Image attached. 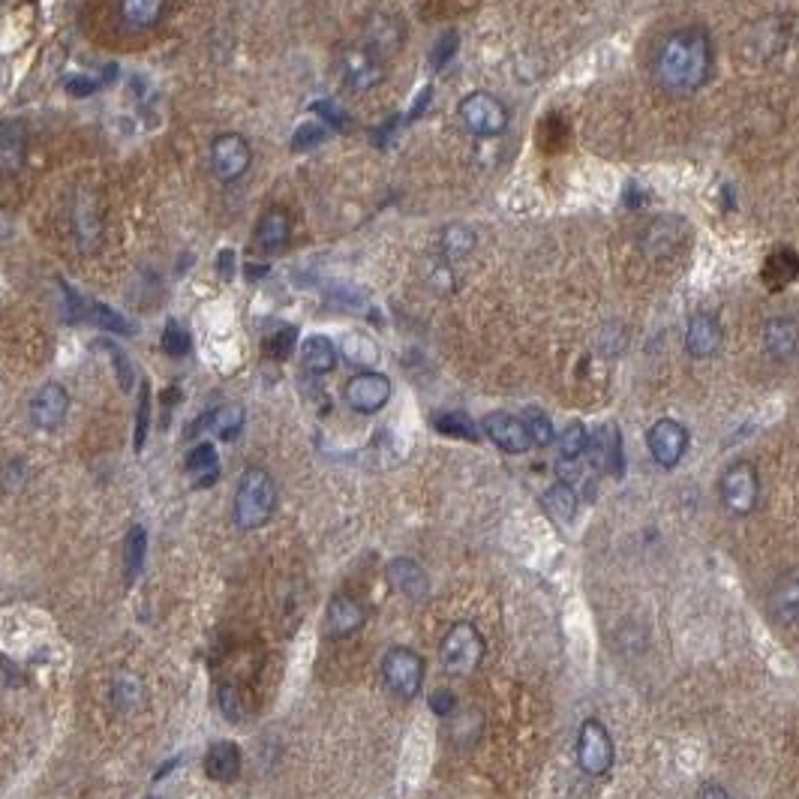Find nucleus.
<instances>
[{
  "label": "nucleus",
  "mask_w": 799,
  "mask_h": 799,
  "mask_svg": "<svg viewBox=\"0 0 799 799\" xmlns=\"http://www.w3.org/2000/svg\"><path fill=\"white\" fill-rule=\"evenodd\" d=\"M709 70H713V43L701 28H682L661 43L655 73L664 91L694 94L706 85Z\"/></svg>",
  "instance_id": "1"
},
{
  "label": "nucleus",
  "mask_w": 799,
  "mask_h": 799,
  "mask_svg": "<svg viewBox=\"0 0 799 799\" xmlns=\"http://www.w3.org/2000/svg\"><path fill=\"white\" fill-rule=\"evenodd\" d=\"M277 508V484L265 470H246L235 493V523L241 529H259Z\"/></svg>",
  "instance_id": "2"
},
{
  "label": "nucleus",
  "mask_w": 799,
  "mask_h": 799,
  "mask_svg": "<svg viewBox=\"0 0 799 799\" xmlns=\"http://www.w3.org/2000/svg\"><path fill=\"white\" fill-rule=\"evenodd\" d=\"M70 229H73V241L78 253L94 256L103 246L106 235V220H103V204L94 190H75L70 199Z\"/></svg>",
  "instance_id": "3"
},
{
  "label": "nucleus",
  "mask_w": 799,
  "mask_h": 799,
  "mask_svg": "<svg viewBox=\"0 0 799 799\" xmlns=\"http://www.w3.org/2000/svg\"><path fill=\"white\" fill-rule=\"evenodd\" d=\"M460 124L470 129L472 136L479 139H496L508 129V106L502 103L500 96L487 94V91H475L470 94L458 108Z\"/></svg>",
  "instance_id": "4"
},
{
  "label": "nucleus",
  "mask_w": 799,
  "mask_h": 799,
  "mask_svg": "<svg viewBox=\"0 0 799 799\" xmlns=\"http://www.w3.org/2000/svg\"><path fill=\"white\" fill-rule=\"evenodd\" d=\"M439 655H442V664H445L448 673L470 676V673L479 671L481 659H484V640H481L475 625L458 622V625H451V631L442 638Z\"/></svg>",
  "instance_id": "5"
},
{
  "label": "nucleus",
  "mask_w": 799,
  "mask_h": 799,
  "mask_svg": "<svg viewBox=\"0 0 799 799\" xmlns=\"http://www.w3.org/2000/svg\"><path fill=\"white\" fill-rule=\"evenodd\" d=\"M382 680L388 692L397 694L400 701H412L424 685V661L416 650L395 646L382 661Z\"/></svg>",
  "instance_id": "6"
},
{
  "label": "nucleus",
  "mask_w": 799,
  "mask_h": 799,
  "mask_svg": "<svg viewBox=\"0 0 799 799\" xmlns=\"http://www.w3.org/2000/svg\"><path fill=\"white\" fill-rule=\"evenodd\" d=\"M577 764L587 776L598 778L608 776L610 767H613V739H610L608 727L589 718L580 725V734H577Z\"/></svg>",
  "instance_id": "7"
},
{
  "label": "nucleus",
  "mask_w": 799,
  "mask_h": 799,
  "mask_svg": "<svg viewBox=\"0 0 799 799\" xmlns=\"http://www.w3.org/2000/svg\"><path fill=\"white\" fill-rule=\"evenodd\" d=\"M253 166V148L244 136L223 133L211 141V169L223 183H235Z\"/></svg>",
  "instance_id": "8"
},
{
  "label": "nucleus",
  "mask_w": 799,
  "mask_h": 799,
  "mask_svg": "<svg viewBox=\"0 0 799 799\" xmlns=\"http://www.w3.org/2000/svg\"><path fill=\"white\" fill-rule=\"evenodd\" d=\"M757 493H760V481H757V470L748 460H739L722 479V502L725 508L736 517H746L755 512Z\"/></svg>",
  "instance_id": "9"
},
{
  "label": "nucleus",
  "mask_w": 799,
  "mask_h": 799,
  "mask_svg": "<svg viewBox=\"0 0 799 799\" xmlns=\"http://www.w3.org/2000/svg\"><path fill=\"white\" fill-rule=\"evenodd\" d=\"M391 379L385 374H376V370H361V374H355L349 382H346V403L353 406L355 412H361V416H376V412H382L388 400H391Z\"/></svg>",
  "instance_id": "10"
},
{
  "label": "nucleus",
  "mask_w": 799,
  "mask_h": 799,
  "mask_svg": "<svg viewBox=\"0 0 799 799\" xmlns=\"http://www.w3.org/2000/svg\"><path fill=\"white\" fill-rule=\"evenodd\" d=\"M646 448H650L652 460L664 466V470H673L682 458H685V448H688V430L673 421V418H661L650 427L646 433Z\"/></svg>",
  "instance_id": "11"
},
{
  "label": "nucleus",
  "mask_w": 799,
  "mask_h": 799,
  "mask_svg": "<svg viewBox=\"0 0 799 799\" xmlns=\"http://www.w3.org/2000/svg\"><path fill=\"white\" fill-rule=\"evenodd\" d=\"M66 412H70V395H66L64 385L57 382H45L43 388L31 397V406H28L31 424L36 427V430H45V433H52V430L64 424Z\"/></svg>",
  "instance_id": "12"
},
{
  "label": "nucleus",
  "mask_w": 799,
  "mask_h": 799,
  "mask_svg": "<svg viewBox=\"0 0 799 799\" xmlns=\"http://www.w3.org/2000/svg\"><path fill=\"white\" fill-rule=\"evenodd\" d=\"M484 433L491 437L496 448H502L505 454H526L533 448V437L526 430V421L508 412H491V416L481 421Z\"/></svg>",
  "instance_id": "13"
},
{
  "label": "nucleus",
  "mask_w": 799,
  "mask_h": 799,
  "mask_svg": "<svg viewBox=\"0 0 799 799\" xmlns=\"http://www.w3.org/2000/svg\"><path fill=\"white\" fill-rule=\"evenodd\" d=\"M682 244V223L676 217H659L640 232V250L646 259L673 256Z\"/></svg>",
  "instance_id": "14"
},
{
  "label": "nucleus",
  "mask_w": 799,
  "mask_h": 799,
  "mask_svg": "<svg viewBox=\"0 0 799 799\" xmlns=\"http://www.w3.org/2000/svg\"><path fill=\"white\" fill-rule=\"evenodd\" d=\"M725 343V330L718 325L713 313H694L685 328V349L694 358H713Z\"/></svg>",
  "instance_id": "15"
},
{
  "label": "nucleus",
  "mask_w": 799,
  "mask_h": 799,
  "mask_svg": "<svg viewBox=\"0 0 799 799\" xmlns=\"http://www.w3.org/2000/svg\"><path fill=\"white\" fill-rule=\"evenodd\" d=\"M769 608H772V617L781 629H799V575L790 571V575L778 577V584L772 587V596H769Z\"/></svg>",
  "instance_id": "16"
},
{
  "label": "nucleus",
  "mask_w": 799,
  "mask_h": 799,
  "mask_svg": "<svg viewBox=\"0 0 799 799\" xmlns=\"http://www.w3.org/2000/svg\"><path fill=\"white\" fill-rule=\"evenodd\" d=\"M388 580L395 584L397 592H403L406 598H412V601H424L430 596V577L416 559H395V563L388 565Z\"/></svg>",
  "instance_id": "17"
},
{
  "label": "nucleus",
  "mask_w": 799,
  "mask_h": 799,
  "mask_svg": "<svg viewBox=\"0 0 799 799\" xmlns=\"http://www.w3.org/2000/svg\"><path fill=\"white\" fill-rule=\"evenodd\" d=\"M764 346L776 361H788L799 349V322L790 316H776L764 325Z\"/></svg>",
  "instance_id": "18"
},
{
  "label": "nucleus",
  "mask_w": 799,
  "mask_h": 799,
  "mask_svg": "<svg viewBox=\"0 0 799 799\" xmlns=\"http://www.w3.org/2000/svg\"><path fill=\"white\" fill-rule=\"evenodd\" d=\"M343 75H346V85L355 91H370L385 78L382 64L376 61L374 54L361 49V52H346L343 57Z\"/></svg>",
  "instance_id": "19"
},
{
  "label": "nucleus",
  "mask_w": 799,
  "mask_h": 799,
  "mask_svg": "<svg viewBox=\"0 0 799 799\" xmlns=\"http://www.w3.org/2000/svg\"><path fill=\"white\" fill-rule=\"evenodd\" d=\"M28 157V133L19 120L0 124V171L19 175Z\"/></svg>",
  "instance_id": "20"
},
{
  "label": "nucleus",
  "mask_w": 799,
  "mask_h": 799,
  "mask_svg": "<svg viewBox=\"0 0 799 799\" xmlns=\"http://www.w3.org/2000/svg\"><path fill=\"white\" fill-rule=\"evenodd\" d=\"M325 625H328L330 638H349L364 625V608L349 596L330 598Z\"/></svg>",
  "instance_id": "21"
},
{
  "label": "nucleus",
  "mask_w": 799,
  "mask_h": 799,
  "mask_svg": "<svg viewBox=\"0 0 799 799\" xmlns=\"http://www.w3.org/2000/svg\"><path fill=\"white\" fill-rule=\"evenodd\" d=\"M288 238H292V220H288V213L283 208H274V211H267L259 220L256 246L262 253H277V250L288 244Z\"/></svg>",
  "instance_id": "22"
},
{
  "label": "nucleus",
  "mask_w": 799,
  "mask_h": 799,
  "mask_svg": "<svg viewBox=\"0 0 799 799\" xmlns=\"http://www.w3.org/2000/svg\"><path fill=\"white\" fill-rule=\"evenodd\" d=\"M199 430H211L217 439L232 442V439H238V433L244 430V409L235 403L220 406V409L208 412L199 424L192 427V433H199Z\"/></svg>",
  "instance_id": "23"
},
{
  "label": "nucleus",
  "mask_w": 799,
  "mask_h": 799,
  "mask_svg": "<svg viewBox=\"0 0 799 799\" xmlns=\"http://www.w3.org/2000/svg\"><path fill=\"white\" fill-rule=\"evenodd\" d=\"M204 772L213 781H232L241 772V748L235 743H229V739L213 743L208 748V757H204Z\"/></svg>",
  "instance_id": "24"
},
{
  "label": "nucleus",
  "mask_w": 799,
  "mask_h": 799,
  "mask_svg": "<svg viewBox=\"0 0 799 799\" xmlns=\"http://www.w3.org/2000/svg\"><path fill=\"white\" fill-rule=\"evenodd\" d=\"M337 358H340V353H337V346H334L325 334H313V337H307L304 346H301V361H304V367H307L313 376L330 374V370L337 367Z\"/></svg>",
  "instance_id": "25"
},
{
  "label": "nucleus",
  "mask_w": 799,
  "mask_h": 799,
  "mask_svg": "<svg viewBox=\"0 0 799 799\" xmlns=\"http://www.w3.org/2000/svg\"><path fill=\"white\" fill-rule=\"evenodd\" d=\"M479 244V235L472 232L466 223H451L442 229V235H439V256L445 259V262H460V259H466L475 250Z\"/></svg>",
  "instance_id": "26"
},
{
  "label": "nucleus",
  "mask_w": 799,
  "mask_h": 799,
  "mask_svg": "<svg viewBox=\"0 0 799 799\" xmlns=\"http://www.w3.org/2000/svg\"><path fill=\"white\" fill-rule=\"evenodd\" d=\"M166 10V0H120V19L129 31H150L157 28Z\"/></svg>",
  "instance_id": "27"
},
{
  "label": "nucleus",
  "mask_w": 799,
  "mask_h": 799,
  "mask_svg": "<svg viewBox=\"0 0 799 799\" xmlns=\"http://www.w3.org/2000/svg\"><path fill=\"white\" fill-rule=\"evenodd\" d=\"M187 472L196 487H211L217 475H220V458H217V448L211 442H202L190 451L187 458Z\"/></svg>",
  "instance_id": "28"
},
{
  "label": "nucleus",
  "mask_w": 799,
  "mask_h": 799,
  "mask_svg": "<svg viewBox=\"0 0 799 799\" xmlns=\"http://www.w3.org/2000/svg\"><path fill=\"white\" fill-rule=\"evenodd\" d=\"M340 355L355 367H364L370 370L379 364V343L370 337V334H361V330H349L340 343Z\"/></svg>",
  "instance_id": "29"
},
{
  "label": "nucleus",
  "mask_w": 799,
  "mask_h": 799,
  "mask_svg": "<svg viewBox=\"0 0 799 799\" xmlns=\"http://www.w3.org/2000/svg\"><path fill=\"white\" fill-rule=\"evenodd\" d=\"M799 274V256L793 250H776L772 256L767 259L764 265V280L769 283V288H785L788 283H793Z\"/></svg>",
  "instance_id": "30"
},
{
  "label": "nucleus",
  "mask_w": 799,
  "mask_h": 799,
  "mask_svg": "<svg viewBox=\"0 0 799 799\" xmlns=\"http://www.w3.org/2000/svg\"><path fill=\"white\" fill-rule=\"evenodd\" d=\"M542 505H544V512L550 514L554 521L568 523L577 512V493L571 491L568 484H563V481H559V484H554L550 491L544 493Z\"/></svg>",
  "instance_id": "31"
},
{
  "label": "nucleus",
  "mask_w": 799,
  "mask_h": 799,
  "mask_svg": "<svg viewBox=\"0 0 799 799\" xmlns=\"http://www.w3.org/2000/svg\"><path fill=\"white\" fill-rule=\"evenodd\" d=\"M145 554H148V533L141 526H133L127 542H124V575H127V584H133L141 575Z\"/></svg>",
  "instance_id": "32"
},
{
  "label": "nucleus",
  "mask_w": 799,
  "mask_h": 799,
  "mask_svg": "<svg viewBox=\"0 0 799 799\" xmlns=\"http://www.w3.org/2000/svg\"><path fill=\"white\" fill-rule=\"evenodd\" d=\"M112 697H115V706L118 709H136L141 704V682L139 676H133V673H118L115 676V685H112Z\"/></svg>",
  "instance_id": "33"
},
{
  "label": "nucleus",
  "mask_w": 799,
  "mask_h": 799,
  "mask_svg": "<svg viewBox=\"0 0 799 799\" xmlns=\"http://www.w3.org/2000/svg\"><path fill=\"white\" fill-rule=\"evenodd\" d=\"M87 319L94 322L96 328L108 330V334H133V325L120 316L118 309L106 307V304H99V301H94V304L87 307Z\"/></svg>",
  "instance_id": "34"
},
{
  "label": "nucleus",
  "mask_w": 799,
  "mask_h": 799,
  "mask_svg": "<svg viewBox=\"0 0 799 799\" xmlns=\"http://www.w3.org/2000/svg\"><path fill=\"white\" fill-rule=\"evenodd\" d=\"M587 448H589L587 427L580 424V421L565 427L563 437H559V454H563V460H580L587 454Z\"/></svg>",
  "instance_id": "35"
},
{
  "label": "nucleus",
  "mask_w": 799,
  "mask_h": 799,
  "mask_svg": "<svg viewBox=\"0 0 799 799\" xmlns=\"http://www.w3.org/2000/svg\"><path fill=\"white\" fill-rule=\"evenodd\" d=\"M433 424H437L439 433H445V437L479 439V430H475V424L470 421V416H463V412H442Z\"/></svg>",
  "instance_id": "36"
},
{
  "label": "nucleus",
  "mask_w": 799,
  "mask_h": 799,
  "mask_svg": "<svg viewBox=\"0 0 799 799\" xmlns=\"http://www.w3.org/2000/svg\"><path fill=\"white\" fill-rule=\"evenodd\" d=\"M162 349H166V355H171V358L190 355L192 349L190 330L183 328L181 322H166V328H162Z\"/></svg>",
  "instance_id": "37"
},
{
  "label": "nucleus",
  "mask_w": 799,
  "mask_h": 799,
  "mask_svg": "<svg viewBox=\"0 0 799 799\" xmlns=\"http://www.w3.org/2000/svg\"><path fill=\"white\" fill-rule=\"evenodd\" d=\"M295 343H298V328L295 325H286V328H280L277 334H271L265 340V353L267 358H274V361H286L292 349H295Z\"/></svg>",
  "instance_id": "38"
},
{
  "label": "nucleus",
  "mask_w": 799,
  "mask_h": 799,
  "mask_svg": "<svg viewBox=\"0 0 799 799\" xmlns=\"http://www.w3.org/2000/svg\"><path fill=\"white\" fill-rule=\"evenodd\" d=\"M325 139H328V127H325L319 118H309V120H304L298 129H295V136H292V148L295 150L316 148V145H322Z\"/></svg>",
  "instance_id": "39"
},
{
  "label": "nucleus",
  "mask_w": 799,
  "mask_h": 799,
  "mask_svg": "<svg viewBox=\"0 0 799 799\" xmlns=\"http://www.w3.org/2000/svg\"><path fill=\"white\" fill-rule=\"evenodd\" d=\"M523 421H526V430H529V437H533V445L544 448L556 439L554 424H550V418L544 416L542 409H529V412L523 416Z\"/></svg>",
  "instance_id": "40"
},
{
  "label": "nucleus",
  "mask_w": 799,
  "mask_h": 799,
  "mask_svg": "<svg viewBox=\"0 0 799 799\" xmlns=\"http://www.w3.org/2000/svg\"><path fill=\"white\" fill-rule=\"evenodd\" d=\"M454 283H458V280H454L451 262H445L442 256L433 259V262H430V267H427V286L433 288V292H442V295H445V292H451V288H454Z\"/></svg>",
  "instance_id": "41"
},
{
  "label": "nucleus",
  "mask_w": 799,
  "mask_h": 799,
  "mask_svg": "<svg viewBox=\"0 0 799 799\" xmlns=\"http://www.w3.org/2000/svg\"><path fill=\"white\" fill-rule=\"evenodd\" d=\"M458 43H460L458 31L442 33V36L437 40V45H433V52H430V64L437 66V70H442V66H445L448 61L458 54Z\"/></svg>",
  "instance_id": "42"
},
{
  "label": "nucleus",
  "mask_w": 799,
  "mask_h": 799,
  "mask_svg": "<svg viewBox=\"0 0 799 799\" xmlns=\"http://www.w3.org/2000/svg\"><path fill=\"white\" fill-rule=\"evenodd\" d=\"M148 421H150V385L141 382L139 412H136V451H141L145 442H148Z\"/></svg>",
  "instance_id": "43"
},
{
  "label": "nucleus",
  "mask_w": 799,
  "mask_h": 799,
  "mask_svg": "<svg viewBox=\"0 0 799 799\" xmlns=\"http://www.w3.org/2000/svg\"><path fill=\"white\" fill-rule=\"evenodd\" d=\"M313 115H319V120L325 124V127H334V129H346L349 127V115L343 112L337 103H330V99H322V103H316L313 106Z\"/></svg>",
  "instance_id": "44"
},
{
  "label": "nucleus",
  "mask_w": 799,
  "mask_h": 799,
  "mask_svg": "<svg viewBox=\"0 0 799 799\" xmlns=\"http://www.w3.org/2000/svg\"><path fill=\"white\" fill-rule=\"evenodd\" d=\"M99 349H106V353L112 355V361H115V370L120 374L118 376L120 388H124V391H129V388H133V367H129L124 349H118L115 343H108V340H99Z\"/></svg>",
  "instance_id": "45"
},
{
  "label": "nucleus",
  "mask_w": 799,
  "mask_h": 799,
  "mask_svg": "<svg viewBox=\"0 0 799 799\" xmlns=\"http://www.w3.org/2000/svg\"><path fill=\"white\" fill-rule=\"evenodd\" d=\"M108 78H91V75H73V78H66L64 87L70 91L73 96H91L96 94L99 87L106 85Z\"/></svg>",
  "instance_id": "46"
},
{
  "label": "nucleus",
  "mask_w": 799,
  "mask_h": 799,
  "mask_svg": "<svg viewBox=\"0 0 799 799\" xmlns=\"http://www.w3.org/2000/svg\"><path fill=\"white\" fill-rule=\"evenodd\" d=\"M454 706H458V697H454L451 692H445V688L430 697V709H433L437 715H451L454 713Z\"/></svg>",
  "instance_id": "47"
},
{
  "label": "nucleus",
  "mask_w": 799,
  "mask_h": 799,
  "mask_svg": "<svg viewBox=\"0 0 799 799\" xmlns=\"http://www.w3.org/2000/svg\"><path fill=\"white\" fill-rule=\"evenodd\" d=\"M220 709L229 722H238L241 718V709H235V701H232V688H220Z\"/></svg>",
  "instance_id": "48"
},
{
  "label": "nucleus",
  "mask_w": 799,
  "mask_h": 799,
  "mask_svg": "<svg viewBox=\"0 0 799 799\" xmlns=\"http://www.w3.org/2000/svg\"><path fill=\"white\" fill-rule=\"evenodd\" d=\"M701 799H734V797H730L725 788H718V785H706V788L701 790Z\"/></svg>",
  "instance_id": "49"
},
{
  "label": "nucleus",
  "mask_w": 799,
  "mask_h": 799,
  "mask_svg": "<svg viewBox=\"0 0 799 799\" xmlns=\"http://www.w3.org/2000/svg\"><path fill=\"white\" fill-rule=\"evenodd\" d=\"M232 259H235L232 250H223V253H220V274H223L225 280L232 277Z\"/></svg>",
  "instance_id": "50"
},
{
  "label": "nucleus",
  "mask_w": 799,
  "mask_h": 799,
  "mask_svg": "<svg viewBox=\"0 0 799 799\" xmlns=\"http://www.w3.org/2000/svg\"><path fill=\"white\" fill-rule=\"evenodd\" d=\"M150 799H157V797H150Z\"/></svg>",
  "instance_id": "51"
}]
</instances>
